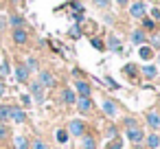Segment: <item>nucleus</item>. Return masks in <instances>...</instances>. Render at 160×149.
<instances>
[{
	"label": "nucleus",
	"mask_w": 160,
	"mask_h": 149,
	"mask_svg": "<svg viewBox=\"0 0 160 149\" xmlns=\"http://www.w3.org/2000/svg\"><path fill=\"white\" fill-rule=\"evenodd\" d=\"M129 16L136 18V20H140V18L147 16V5H145V0H134V2L129 5Z\"/></svg>",
	"instance_id": "1"
},
{
	"label": "nucleus",
	"mask_w": 160,
	"mask_h": 149,
	"mask_svg": "<svg viewBox=\"0 0 160 149\" xmlns=\"http://www.w3.org/2000/svg\"><path fill=\"white\" fill-rule=\"evenodd\" d=\"M29 90H31L33 101H38V103H42V101H44V94H46L44 90H46V88H44L40 81H31V83H29Z\"/></svg>",
	"instance_id": "2"
},
{
	"label": "nucleus",
	"mask_w": 160,
	"mask_h": 149,
	"mask_svg": "<svg viewBox=\"0 0 160 149\" xmlns=\"http://www.w3.org/2000/svg\"><path fill=\"white\" fill-rule=\"evenodd\" d=\"M68 136H83L86 134V123L83 121H79V118H75V121H70L68 123Z\"/></svg>",
	"instance_id": "3"
},
{
	"label": "nucleus",
	"mask_w": 160,
	"mask_h": 149,
	"mask_svg": "<svg viewBox=\"0 0 160 149\" xmlns=\"http://www.w3.org/2000/svg\"><path fill=\"white\" fill-rule=\"evenodd\" d=\"M9 121L13 123H24L27 121V112L20 105H9Z\"/></svg>",
	"instance_id": "4"
},
{
	"label": "nucleus",
	"mask_w": 160,
	"mask_h": 149,
	"mask_svg": "<svg viewBox=\"0 0 160 149\" xmlns=\"http://www.w3.org/2000/svg\"><path fill=\"white\" fill-rule=\"evenodd\" d=\"M77 110L81 112V114H88V112H92V107H94V103H92V99L90 97H77Z\"/></svg>",
	"instance_id": "5"
},
{
	"label": "nucleus",
	"mask_w": 160,
	"mask_h": 149,
	"mask_svg": "<svg viewBox=\"0 0 160 149\" xmlns=\"http://www.w3.org/2000/svg\"><path fill=\"white\" fill-rule=\"evenodd\" d=\"M38 81L44 86V88H53L57 81H55V77H53V72H48V70H40L38 72Z\"/></svg>",
	"instance_id": "6"
},
{
	"label": "nucleus",
	"mask_w": 160,
	"mask_h": 149,
	"mask_svg": "<svg viewBox=\"0 0 160 149\" xmlns=\"http://www.w3.org/2000/svg\"><path fill=\"white\" fill-rule=\"evenodd\" d=\"M127 140L134 142V145H140L145 140V132L140 127H132V129H127Z\"/></svg>",
	"instance_id": "7"
},
{
	"label": "nucleus",
	"mask_w": 160,
	"mask_h": 149,
	"mask_svg": "<svg viewBox=\"0 0 160 149\" xmlns=\"http://www.w3.org/2000/svg\"><path fill=\"white\" fill-rule=\"evenodd\" d=\"M75 92H77L79 97H90V94H92V88H90L88 81L79 79V81H75Z\"/></svg>",
	"instance_id": "8"
},
{
	"label": "nucleus",
	"mask_w": 160,
	"mask_h": 149,
	"mask_svg": "<svg viewBox=\"0 0 160 149\" xmlns=\"http://www.w3.org/2000/svg\"><path fill=\"white\" fill-rule=\"evenodd\" d=\"M145 121H147V125H149L153 132H158V129H160V114H158V112H147Z\"/></svg>",
	"instance_id": "9"
},
{
	"label": "nucleus",
	"mask_w": 160,
	"mask_h": 149,
	"mask_svg": "<svg viewBox=\"0 0 160 149\" xmlns=\"http://www.w3.org/2000/svg\"><path fill=\"white\" fill-rule=\"evenodd\" d=\"M29 75H31V72H29V68H27L24 64H18V66H16V79H18L20 83H27V81H29Z\"/></svg>",
	"instance_id": "10"
},
{
	"label": "nucleus",
	"mask_w": 160,
	"mask_h": 149,
	"mask_svg": "<svg viewBox=\"0 0 160 149\" xmlns=\"http://www.w3.org/2000/svg\"><path fill=\"white\" fill-rule=\"evenodd\" d=\"M11 37H13V42H16V44H27L29 33H27V29H13Z\"/></svg>",
	"instance_id": "11"
},
{
	"label": "nucleus",
	"mask_w": 160,
	"mask_h": 149,
	"mask_svg": "<svg viewBox=\"0 0 160 149\" xmlns=\"http://www.w3.org/2000/svg\"><path fill=\"white\" fill-rule=\"evenodd\" d=\"M132 44H136V46L147 44V33H145L142 29H136V31L132 33Z\"/></svg>",
	"instance_id": "12"
},
{
	"label": "nucleus",
	"mask_w": 160,
	"mask_h": 149,
	"mask_svg": "<svg viewBox=\"0 0 160 149\" xmlns=\"http://www.w3.org/2000/svg\"><path fill=\"white\" fill-rule=\"evenodd\" d=\"M138 57H140L142 62H149V59L153 57V48H151L149 44H142V46H138Z\"/></svg>",
	"instance_id": "13"
},
{
	"label": "nucleus",
	"mask_w": 160,
	"mask_h": 149,
	"mask_svg": "<svg viewBox=\"0 0 160 149\" xmlns=\"http://www.w3.org/2000/svg\"><path fill=\"white\" fill-rule=\"evenodd\" d=\"M145 142H147L149 149H158V147H160V134H158V132H151V134L145 138Z\"/></svg>",
	"instance_id": "14"
},
{
	"label": "nucleus",
	"mask_w": 160,
	"mask_h": 149,
	"mask_svg": "<svg viewBox=\"0 0 160 149\" xmlns=\"http://www.w3.org/2000/svg\"><path fill=\"white\" fill-rule=\"evenodd\" d=\"M123 75H125L127 79L134 81V79L138 77V68H136V64H125V66H123Z\"/></svg>",
	"instance_id": "15"
},
{
	"label": "nucleus",
	"mask_w": 160,
	"mask_h": 149,
	"mask_svg": "<svg viewBox=\"0 0 160 149\" xmlns=\"http://www.w3.org/2000/svg\"><path fill=\"white\" fill-rule=\"evenodd\" d=\"M142 75H145V79H156L158 77V68L147 64V66H142Z\"/></svg>",
	"instance_id": "16"
},
{
	"label": "nucleus",
	"mask_w": 160,
	"mask_h": 149,
	"mask_svg": "<svg viewBox=\"0 0 160 149\" xmlns=\"http://www.w3.org/2000/svg\"><path fill=\"white\" fill-rule=\"evenodd\" d=\"M103 112H105L108 116H116V103L110 101V99H105V101H103Z\"/></svg>",
	"instance_id": "17"
},
{
	"label": "nucleus",
	"mask_w": 160,
	"mask_h": 149,
	"mask_svg": "<svg viewBox=\"0 0 160 149\" xmlns=\"http://www.w3.org/2000/svg\"><path fill=\"white\" fill-rule=\"evenodd\" d=\"M64 101H66L68 105H72V103L77 101V94H75L72 88H64Z\"/></svg>",
	"instance_id": "18"
},
{
	"label": "nucleus",
	"mask_w": 160,
	"mask_h": 149,
	"mask_svg": "<svg viewBox=\"0 0 160 149\" xmlns=\"http://www.w3.org/2000/svg\"><path fill=\"white\" fill-rule=\"evenodd\" d=\"M81 138H83V140H81V149H94V147H97V140H94L92 136H86V134H83Z\"/></svg>",
	"instance_id": "19"
},
{
	"label": "nucleus",
	"mask_w": 160,
	"mask_h": 149,
	"mask_svg": "<svg viewBox=\"0 0 160 149\" xmlns=\"http://www.w3.org/2000/svg\"><path fill=\"white\" fill-rule=\"evenodd\" d=\"M9 24H11L13 29H22V24H24V18H22V16H18V13H13V16L9 18Z\"/></svg>",
	"instance_id": "20"
},
{
	"label": "nucleus",
	"mask_w": 160,
	"mask_h": 149,
	"mask_svg": "<svg viewBox=\"0 0 160 149\" xmlns=\"http://www.w3.org/2000/svg\"><path fill=\"white\" fill-rule=\"evenodd\" d=\"M108 46H110V51H121V40L116 37V35H110V40H108Z\"/></svg>",
	"instance_id": "21"
},
{
	"label": "nucleus",
	"mask_w": 160,
	"mask_h": 149,
	"mask_svg": "<svg viewBox=\"0 0 160 149\" xmlns=\"http://www.w3.org/2000/svg\"><path fill=\"white\" fill-rule=\"evenodd\" d=\"M13 142H16V149H29V140L24 136H16Z\"/></svg>",
	"instance_id": "22"
},
{
	"label": "nucleus",
	"mask_w": 160,
	"mask_h": 149,
	"mask_svg": "<svg viewBox=\"0 0 160 149\" xmlns=\"http://www.w3.org/2000/svg\"><path fill=\"white\" fill-rule=\"evenodd\" d=\"M140 24H142V31H151V29L156 27V22H153L151 18H147V16H145V18H140Z\"/></svg>",
	"instance_id": "23"
},
{
	"label": "nucleus",
	"mask_w": 160,
	"mask_h": 149,
	"mask_svg": "<svg viewBox=\"0 0 160 149\" xmlns=\"http://www.w3.org/2000/svg\"><path fill=\"white\" fill-rule=\"evenodd\" d=\"M55 138H57V142L66 145V142H68V132H66V129H57V132H55Z\"/></svg>",
	"instance_id": "24"
},
{
	"label": "nucleus",
	"mask_w": 160,
	"mask_h": 149,
	"mask_svg": "<svg viewBox=\"0 0 160 149\" xmlns=\"http://www.w3.org/2000/svg\"><path fill=\"white\" fill-rule=\"evenodd\" d=\"M121 147H123V140H121L118 136H114V138L108 142V147H105V149H121Z\"/></svg>",
	"instance_id": "25"
},
{
	"label": "nucleus",
	"mask_w": 160,
	"mask_h": 149,
	"mask_svg": "<svg viewBox=\"0 0 160 149\" xmlns=\"http://www.w3.org/2000/svg\"><path fill=\"white\" fill-rule=\"evenodd\" d=\"M9 121V105H0V123Z\"/></svg>",
	"instance_id": "26"
},
{
	"label": "nucleus",
	"mask_w": 160,
	"mask_h": 149,
	"mask_svg": "<svg viewBox=\"0 0 160 149\" xmlns=\"http://www.w3.org/2000/svg\"><path fill=\"white\" fill-rule=\"evenodd\" d=\"M29 149H51V147H48L44 140H40V138H38V140H33V142L29 145Z\"/></svg>",
	"instance_id": "27"
},
{
	"label": "nucleus",
	"mask_w": 160,
	"mask_h": 149,
	"mask_svg": "<svg viewBox=\"0 0 160 149\" xmlns=\"http://www.w3.org/2000/svg\"><path fill=\"white\" fill-rule=\"evenodd\" d=\"M90 44H92V46H94L97 51H105V44H103V42H101L99 37H90Z\"/></svg>",
	"instance_id": "28"
},
{
	"label": "nucleus",
	"mask_w": 160,
	"mask_h": 149,
	"mask_svg": "<svg viewBox=\"0 0 160 149\" xmlns=\"http://www.w3.org/2000/svg\"><path fill=\"white\" fill-rule=\"evenodd\" d=\"M149 42H151V44H149L151 48H158V51H160V33H153Z\"/></svg>",
	"instance_id": "29"
},
{
	"label": "nucleus",
	"mask_w": 160,
	"mask_h": 149,
	"mask_svg": "<svg viewBox=\"0 0 160 149\" xmlns=\"http://www.w3.org/2000/svg\"><path fill=\"white\" fill-rule=\"evenodd\" d=\"M9 72H11V68H9V62L5 59L2 64H0V77H7Z\"/></svg>",
	"instance_id": "30"
},
{
	"label": "nucleus",
	"mask_w": 160,
	"mask_h": 149,
	"mask_svg": "<svg viewBox=\"0 0 160 149\" xmlns=\"http://www.w3.org/2000/svg\"><path fill=\"white\" fill-rule=\"evenodd\" d=\"M123 125H125V129H132V127H138V123H136V118H132V116H127V118L123 121Z\"/></svg>",
	"instance_id": "31"
},
{
	"label": "nucleus",
	"mask_w": 160,
	"mask_h": 149,
	"mask_svg": "<svg viewBox=\"0 0 160 149\" xmlns=\"http://www.w3.org/2000/svg\"><path fill=\"white\" fill-rule=\"evenodd\" d=\"M68 35H70L72 40H77V37H81V29H79V27H72V29L68 31Z\"/></svg>",
	"instance_id": "32"
},
{
	"label": "nucleus",
	"mask_w": 160,
	"mask_h": 149,
	"mask_svg": "<svg viewBox=\"0 0 160 149\" xmlns=\"http://www.w3.org/2000/svg\"><path fill=\"white\" fill-rule=\"evenodd\" d=\"M27 68H29V72H33V70H38V62L31 57V59H27V64H24Z\"/></svg>",
	"instance_id": "33"
},
{
	"label": "nucleus",
	"mask_w": 160,
	"mask_h": 149,
	"mask_svg": "<svg viewBox=\"0 0 160 149\" xmlns=\"http://www.w3.org/2000/svg\"><path fill=\"white\" fill-rule=\"evenodd\" d=\"M9 136V129H7V125L5 123H0V140H5Z\"/></svg>",
	"instance_id": "34"
},
{
	"label": "nucleus",
	"mask_w": 160,
	"mask_h": 149,
	"mask_svg": "<svg viewBox=\"0 0 160 149\" xmlns=\"http://www.w3.org/2000/svg\"><path fill=\"white\" fill-rule=\"evenodd\" d=\"M92 5L99 7V9H105V7L110 5V0H92Z\"/></svg>",
	"instance_id": "35"
},
{
	"label": "nucleus",
	"mask_w": 160,
	"mask_h": 149,
	"mask_svg": "<svg viewBox=\"0 0 160 149\" xmlns=\"http://www.w3.org/2000/svg\"><path fill=\"white\" fill-rule=\"evenodd\" d=\"M105 83H108L110 88H114V90H118V83H116V81L112 79V77H105Z\"/></svg>",
	"instance_id": "36"
},
{
	"label": "nucleus",
	"mask_w": 160,
	"mask_h": 149,
	"mask_svg": "<svg viewBox=\"0 0 160 149\" xmlns=\"http://www.w3.org/2000/svg\"><path fill=\"white\" fill-rule=\"evenodd\" d=\"M151 20L153 22H160V9H151Z\"/></svg>",
	"instance_id": "37"
},
{
	"label": "nucleus",
	"mask_w": 160,
	"mask_h": 149,
	"mask_svg": "<svg viewBox=\"0 0 160 149\" xmlns=\"http://www.w3.org/2000/svg\"><path fill=\"white\" fill-rule=\"evenodd\" d=\"M20 101H22V105H31V97H29V94H22Z\"/></svg>",
	"instance_id": "38"
},
{
	"label": "nucleus",
	"mask_w": 160,
	"mask_h": 149,
	"mask_svg": "<svg viewBox=\"0 0 160 149\" xmlns=\"http://www.w3.org/2000/svg\"><path fill=\"white\" fill-rule=\"evenodd\" d=\"M108 136L114 138V136H116V127H110V129H108Z\"/></svg>",
	"instance_id": "39"
},
{
	"label": "nucleus",
	"mask_w": 160,
	"mask_h": 149,
	"mask_svg": "<svg viewBox=\"0 0 160 149\" xmlns=\"http://www.w3.org/2000/svg\"><path fill=\"white\" fill-rule=\"evenodd\" d=\"M5 92H7V86H5L2 81H0V97H5Z\"/></svg>",
	"instance_id": "40"
},
{
	"label": "nucleus",
	"mask_w": 160,
	"mask_h": 149,
	"mask_svg": "<svg viewBox=\"0 0 160 149\" xmlns=\"http://www.w3.org/2000/svg\"><path fill=\"white\" fill-rule=\"evenodd\" d=\"M127 2H129V0H116V5H121V7H125Z\"/></svg>",
	"instance_id": "41"
},
{
	"label": "nucleus",
	"mask_w": 160,
	"mask_h": 149,
	"mask_svg": "<svg viewBox=\"0 0 160 149\" xmlns=\"http://www.w3.org/2000/svg\"><path fill=\"white\" fill-rule=\"evenodd\" d=\"M158 64H160V51H158Z\"/></svg>",
	"instance_id": "42"
},
{
	"label": "nucleus",
	"mask_w": 160,
	"mask_h": 149,
	"mask_svg": "<svg viewBox=\"0 0 160 149\" xmlns=\"http://www.w3.org/2000/svg\"><path fill=\"white\" fill-rule=\"evenodd\" d=\"M0 9H2V2H0Z\"/></svg>",
	"instance_id": "43"
}]
</instances>
